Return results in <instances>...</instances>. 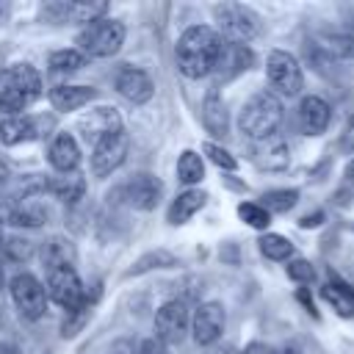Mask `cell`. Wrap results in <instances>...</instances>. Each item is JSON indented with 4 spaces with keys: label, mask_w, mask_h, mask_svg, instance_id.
<instances>
[{
    "label": "cell",
    "mask_w": 354,
    "mask_h": 354,
    "mask_svg": "<svg viewBox=\"0 0 354 354\" xmlns=\"http://www.w3.org/2000/svg\"><path fill=\"white\" fill-rule=\"evenodd\" d=\"M0 246H3V232H0Z\"/></svg>",
    "instance_id": "46"
},
{
    "label": "cell",
    "mask_w": 354,
    "mask_h": 354,
    "mask_svg": "<svg viewBox=\"0 0 354 354\" xmlns=\"http://www.w3.org/2000/svg\"><path fill=\"white\" fill-rule=\"evenodd\" d=\"M11 299H14L17 310H19V315L28 318V321L41 318L44 310H47V290H44V285L33 274H25V271L11 279Z\"/></svg>",
    "instance_id": "8"
},
{
    "label": "cell",
    "mask_w": 354,
    "mask_h": 354,
    "mask_svg": "<svg viewBox=\"0 0 354 354\" xmlns=\"http://www.w3.org/2000/svg\"><path fill=\"white\" fill-rule=\"evenodd\" d=\"M138 354H166V343H160L158 337H149V340L141 343Z\"/></svg>",
    "instance_id": "37"
},
{
    "label": "cell",
    "mask_w": 354,
    "mask_h": 354,
    "mask_svg": "<svg viewBox=\"0 0 354 354\" xmlns=\"http://www.w3.org/2000/svg\"><path fill=\"white\" fill-rule=\"evenodd\" d=\"M0 64H3V53H0Z\"/></svg>",
    "instance_id": "47"
},
{
    "label": "cell",
    "mask_w": 354,
    "mask_h": 354,
    "mask_svg": "<svg viewBox=\"0 0 354 354\" xmlns=\"http://www.w3.org/2000/svg\"><path fill=\"white\" fill-rule=\"evenodd\" d=\"M94 97H97V91L91 86H55V88H50V105L55 111H77Z\"/></svg>",
    "instance_id": "22"
},
{
    "label": "cell",
    "mask_w": 354,
    "mask_h": 354,
    "mask_svg": "<svg viewBox=\"0 0 354 354\" xmlns=\"http://www.w3.org/2000/svg\"><path fill=\"white\" fill-rule=\"evenodd\" d=\"M346 19H348V28L354 30V6H351V8H346Z\"/></svg>",
    "instance_id": "44"
},
{
    "label": "cell",
    "mask_w": 354,
    "mask_h": 354,
    "mask_svg": "<svg viewBox=\"0 0 354 354\" xmlns=\"http://www.w3.org/2000/svg\"><path fill=\"white\" fill-rule=\"evenodd\" d=\"M288 277L293 279V282H299V285H307V282H313L315 279V271H313V266L307 263V260H290L288 263Z\"/></svg>",
    "instance_id": "35"
},
{
    "label": "cell",
    "mask_w": 354,
    "mask_h": 354,
    "mask_svg": "<svg viewBox=\"0 0 354 354\" xmlns=\"http://www.w3.org/2000/svg\"><path fill=\"white\" fill-rule=\"evenodd\" d=\"M47 158H50V166H53L55 171H61V174L75 171L77 163H80V147H77L75 136L58 133V136L53 138L50 149H47Z\"/></svg>",
    "instance_id": "20"
},
{
    "label": "cell",
    "mask_w": 354,
    "mask_h": 354,
    "mask_svg": "<svg viewBox=\"0 0 354 354\" xmlns=\"http://www.w3.org/2000/svg\"><path fill=\"white\" fill-rule=\"evenodd\" d=\"M274 354H299V348H293V346H282V348H277Z\"/></svg>",
    "instance_id": "42"
},
{
    "label": "cell",
    "mask_w": 354,
    "mask_h": 354,
    "mask_svg": "<svg viewBox=\"0 0 354 354\" xmlns=\"http://www.w3.org/2000/svg\"><path fill=\"white\" fill-rule=\"evenodd\" d=\"M260 252L268 257V260H288L293 254V243L285 238V235H277V232H266L260 238Z\"/></svg>",
    "instance_id": "30"
},
{
    "label": "cell",
    "mask_w": 354,
    "mask_h": 354,
    "mask_svg": "<svg viewBox=\"0 0 354 354\" xmlns=\"http://www.w3.org/2000/svg\"><path fill=\"white\" fill-rule=\"evenodd\" d=\"M174 263H177L174 254H169L166 249H155V252L144 254V257L133 266L130 274H144V271H149V268H169V266H174Z\"/></svg>",
    "instance_id": "33"
},
{
    "label": "cell",
    "mask_w": 354,
    "mask_h": 354,
    "mask_svg": "<svg viewBox=\"0 0 354 354\" xmlns=\"http://www.w3.org/2000/svg\"><path fill=\"white\" fill-rule=\"evenodd\" d=\"M0 249L6 252V257H8V260H28V254H30V241L8 238V241H6Z\"/></svg>",
    "instance_id": "36"
},
{
    "label": "cell",
    "mask_w": 354,
    "mask_h": 354,
    "mask_svg": "<svg viewBox=\"0 0 354 354\" xmlns=\"http://www.w3.org/2000/svg\"><path fill=\"white\" fill-rule=\"evenodd\" d=\"M108 11V3L105 0H72V3H53L44 8L47 17L58 19V22H83V25H91L97 19H102V14Z\"/></svg>",
    "instance_id": "12"
},
{
    "label": "cell",
    "mask_w": 354,
    "mask_h": 354,
    "mask_svg": "<svg viewBox=\"0 0 354 354\" xmlns=\"http://www.w3.org/2000/svg\"><path fill=\"white\" fill-rule=\"evenodd\" d=\"M86 64V55L80 50H58L50 55V69L53 72H75Z\"/></svg>",
    "instance_id": "31"
},
{
    "label": "cell",
    "mask_w": 354,
    "mask_h": 354,
    "mask_svg": "<svg viewBox=\"0 0 354 354\" xmlns=\"http://www.w3.org/2000/svg\"><path fill=\"white\" fill-rule=\"evenodd\" d=\"M160 191H163L160 180L141 171V174H133V177L119 188V196H122L130 207H136V210H152V207L158 205V199H160Z\"/></svg>",
    "instance_id": "11"
},
{
    "label": "cell",
    "mask_w": 354,
    "mask_h": 354,
    "mask_svg": "<svg viewBox=\"0 0 354 354\" xmlns=\"http://www.w3.org/2000/svg\"><path fill=\"white\" fill-rule=\"evenodd\" d=\"M41 97V77L30 64H11L0 69V111L22 113Z\"/></svg>",
    "instance_id": "2"
},
{
    "label": "cell",
    "mask_w": 354,
    "mask_h": 354,
    "mask_svg": "<svg viewBox=\"0 0 354 354\" xmlns=\"http://www.w3.org/2000/svg\"><path fill=\"white\" fill-rule=\"evenodd\" d=\"M77 130L88 144H97L105 136L122 130V116H119L116 108H94V111H88L86 116L77 119Z\"/></svg>",
    "instance_id": "14"
},
{
    "label": "cell",
    "mask_w": 354,
    "mask_h": 354,
    "mask_svg": "<svg viewBox=\"0 0 354 354\" xmlns=\"http://www.w3.org/2000/svg\"><path fill=\"white\" fill-rule=\"evenodd\" d=\"M340 147H343V152H354V116L348 119V124H346V130H343Z\"/></svg>",
    "instance_id": "38"
},
{
    "label": "cell",
    "mask_w": 354,
    "mask_h": 354,
    "mask_svg": "<svg viewBox=\"0 0 354 354\" xmlns=\"http://www.w3.org/2000/svg\"><path fill=\"white\" fill-rule=\"evenodd\" d=\"M224 36L213 30L210 25H191L177 39V66L185 77L199 80L210 72H216L218 55H221Z\"/></svg>",
    "instance_id": "1"
},
{
    "label": "cell",
    "mask_w": 354,
    "mask_h": 354,
    "mask_svg": "<svg viewBox=\"0 0 354 354\" xmlns=\"http://www.w3.org/2000/svg\"><path fill=\"white\" fill-rule=\"evenodd\" d=\"M202 149H205V155H207V158H210V160H213L218 169H227V171H232V169L238 166V160H235V158H232L227 149H221L218 144H205Z\"/></svg>",
    "instance_id": "34"
},
{
    "label": "cell",
    "mask_w": 354,
    "mask_h": 354,
    "mask_svg": "<svg viewBox=\"0 0 354 354\" xmlns=\"http://www.w3.org/2000/svg\"><path fill=\"white\" fill-rule=\"evenodd\" d=\"M332 122V108L326 100L310 94L299 102V127L304 136H321Z\"/></svg>",
    "instance_id": "17"
},
{
    "label": "cell",
    "mask_w": 354,
    "mask_h": 354,
    "mask_svg": "<svg viewBox=\"0 0 354 354\" xmlns=\"http://www.w3.org/2000/svg\"><path fill=\"white\" fill-rule=\"evenodd\" d=\"M218 354H238V351H235V348H232V346H224V348H221V351H218Z\"/></svg>",
    "instance_id": "45"
},
{
    "label": "cell",
    "mask_w": 354,
    "mask_h": 354,
    "mask_svg": "<svg viewBox=\"0 0 354 354\" xmlns=\"http://www.w3.org/2000/svg\"><path fill=\"white\" fill-rule=\"evenodd\" d=\"M6 180H8V166L0 163V185H6Z\"/></svg>",
    "instance_id": "43"
},
{
    "label": "cell",
    "mask_w": 354,
    "mask_h": 354,
    "mask_svg": "<svg viewBox=\"0 0 354 354\" xmlns=\"http://www.w3.org/2000/svg\"><path fill=\"white\" fill-rule=\"evenodd\" d=\"M41 263H44V268L50 271V268H58V266H75V249H72V243L69 241H64V238H50L44 246H41Z\"/></svg>",
    "instance_id": "25"
},
{
    "label": "cell",
    "mask_w": 354,
    "mask_h": 354,
    "mask_svg": "<svg viewBox=\"0 0 354 354\" xmlns=\"http://www.w3.org/2000/svg\"><path fill=\"white\" fill-rule=\"evenodd\" d=\"M224 321H227V315H224V307L218 301L199 304L196 313H194V340L199 346L216 343L221 337V332H224Z\"/></svg>",
    "instance_id": "13"
},
{
    "label": "cell",
    "mask_w": 354,
    "mask_h": 354,
    "mask_svg": "<svg viewBox=\"0 0 354 354\" xmlns=\"http://www.w3.org/2000/svg\"><path fill=\"white\" fill-rule=\"evenodd\" d=\"M321 299L343 318H354V290H348L346 285H321Z\"/></svg>",
    "instance_id": "26"
},
{
    "label": "cell",
    "mask_w": 354,
    "mask_h": 354,
    "mask_svg": "<svg viewBox=\"0 0 354 354\" xmlns=\"http://www.w3.org/2000/svg\"><path fill=\"white\" fill-rule=\"evenodd\" d=\"M213 17L227 41L243 44L260 33V17L241 3H218V6H213Z\"/></svg>",
    "instance_id": "5"
},
{
    "label": "cell",
    "mask_w": 354,
    "mask_h": 354,
    "mask_svg": "<svg viewBox=\"0 0 354 354\" xmlns=\"http://www.w3.org/2000/svg\"><path fill=\"white\" fill-rule=\"evenodd\" d=\"M282 122V102L274 91H257L249 97V102L241 111V133H246L254 141H263L268 136H277V127Z\"/></svg>",
    "instance_id": "3"
},
{
    "label": "cell",
    "mask_w": 354,
    "mask_h": 354,
    "mask_svg": "<svg viewBox=\"0 0 354 354\" xmlns=\"http://www.w3.org/2000/svg\"><path fill=\"white\" fill-rule=\"evenodd\" d=\"M108 354H130V343H127V340H119Z\"/></svg>",
    "instance_id": "40"
},
{
    "label": "cell",
    "mask_w": 354,
    "mask_h": 354,
    "mask_svg": "<svg viewBox=\"0 0 354 354\" xmlns=\"http://www.w3.org/2000/svg\"><path fill=\"white\" fill-rule=\"evenodd\" d=\"M238 216H241L249 227H254V230H266V227L271 224V213H268L263 205H257V202H241V205H238Z\"/></svg>",
    "instance_id": "32"
},
{
    "label": "cell",
    "mask_w": 354,
    "mask_h": 354,
    "mask_svg": "<svg viewBox=\"0 0 354 354\" xmlns=\"http://www.w3.org/2000/svg\"><path fill=\"white\" fill-rule=\"evenodd\" d=\"M124 41V25L119 19H97L77 33V50L91 58H108L119 53Z\"/></svg>",
    "instance_id": "4"
},
{
    "label": "cell",
    "mask_w": 354,
    "mask_h": 354,
    "mask_svg": "<svg viewBox=\"0 0 354 354\" xmlns=\"http://www.w3.org/2000/svg\"><path fill=\"white\" fill-rule=\"evenodd\" d=\"M254 61L252 50L246 44H238V41H227L221 44V55H218V64H216V72L221 75V80H230L235 75H241L243 69H249Z\"/></svg>",
    "instance_id": "19"
},
{
    "label": "cell",
    "mask_w": 354,
    "mask_h": 354,
    "mask_svg": "<svg viewBox=\"0 0 354 354\" xmlns=\"http://www.w3.org/2000/svg\"><path fill=\"white\" fill-rule=\"evenodd\" d=\"M266 75H268L271 88L277 94H282V97H296L301 91V86H304V75H301L299 61L285 50H271L268 53Z\"/></svg>",
    "instance_id": "7"
},
{
    "label": "cell",
    "mask_w": 354,
    "mask_h": 354,
    "mask_svg": "<svg viewBox=\"0 0 354 354\" xmlns=\"http://www.w3.org/2000/svg\"><path fill=\"white\" fill-rule=\"evenodd\" d=\"M202 177H205V163H202V158H199L194 149H185V152L180 155V160H177V180L185 183V185H194V183H199Z\"/></svg>",
    "instance_id": "28"
},
{
    "label": "cell",
    "mask_w": 354,
    "mask_h": 354,
    "mask_svg": "<svg viewBox=\"0 0 354 354\" xmlns=\"http://www.w3.org/2000/svg\"><path fill=\"white\" fill-rule=\"evenodd\" d=\"M205 199H207V194H205V191H196V188L183 191V194L171 202V207H169V224H185L194 213H199V210H202Z\"/></svg>",
    "instance_id": "24"
},
{
    "label": "cell",
    "mask_w": 354,
    "mask_h": 354,
    "mask_svg": "<svg viewBox=\"0 0 354 354\" xmlns=\"http://www.w3.org/2000/svg\"><path fill=\"white\" fill-rule=\"evenodd\" d=\"M202 122H205V127H207L213 136H227V130H230L227 105H224V100L218 97L216 88H210V91L205 94V102H202Z\"/></svg>",
    "instance_id": "23"
},
{
    "label": "cell",
    "mask_w": 354,
    "mask_h": 354,
    "mask_svg": "<svg viewBox=\"0 0 354 354\" xmlns=\"http://www.w3.org/2000/svg\"><path fill=\"white\" fill-rule=\"evenodd\" d=\"M346 177H348V183H354V158H351L348 166H346Z\"/></svg>",
    "instance_id": "41"
},
{
    "label": "cell",
    "mask_w": 354,
    "mask_h": 354,
    "mask_svg": "<svg viewBox=\"0 0 354 354\" xmlns=\"http://www.w3.org/2000/svg\"><path fill=\"white\" fill-rule=\"evenodd\" d=\"M296 202H299V191L296 188H277V191H266L263 194V207L268 213H288Z\"/></svg>",
    "instance_id": "29"
},
{
    "label": "cell",
    "mask_w": 354,
    "mask_h": 354,
    "mask_svg": "<svg viewBox=\"0 0 354 354\" xmlns=\"http://www.w3.org/2000/svg\"><path fill=\"white\" fill-rule=\"evenodd\" d=\"M113 86H116V91H119L124 100L138 102V105H141V102H149L152 94H155L152 77H149L144 69H136V66H124V69H119Z\"/></svg>",
    "instance_id": "16"
},
{
    "label": "cell",
    "mask_w": 354,
    "mask_h": 354,
    "mask_svg": "<svg viewBox=\"0 0 354 354\" xmlns=\"http://www.w3.org/2000/svg\"><path fill=\"white\" fill-rule=\"evenodd\" d=\"M243 354H274V348L266 346V343H249V346L243 348Z\"/></svg>",
    "instance_id": "39"
},
{
    "label": "cell",
    "mask_w": 354,
    "mask_h": 354,
    "mask_svg": "<svg viewBox=\"0 0 354 354\" xmlns=\"http://www.w3.org/2000/svg\"><path fill=\"white\" fill-rule=\"evenodd\" d=\"M47 296L55 304L66 307V313L86 310V293H83V282L75 266H58L47 271Z\"/></svg>",
    "instance_id": "6"
},
{
    "label": "cell",
    "mask_w": 354,
    "mask_h": 354,
    "mask_svg": "<svg viewBox=\"0 0 354 354\" xmlns=\"http://www.w3.org/2000/svg\"><path fill=\"white\" fill-rule=\"evenodd\" d=\"M44 188L53 196L64 199V202H77L86 194V180L83 177H75V174H69V177H53V180L44 183Z\"/></svg>",
    "instance_id": "27"
},
{
    "label": "cell",
    "mask_w": 354,
    "mask_h": 354,
    "mask_svg": "<svg viewBox=\"0 0 354 354\" xmlns=\"http://www.w3.org/2000/svg\"><path fill=\"white\" fill-rule=\"evenodd\" d=\"M321 53L337 66H348L354 72V36L351 33H324L318 39Z\"/></svg>",
    "instance_id": "21"
},
{
    "label": "cell",
    "mask_w": 354,
    "mask_h": 354,
    "mask_svg": "<svg viewBox=\"0 0 354 354\" xmlns=\"http://www.w3.org/2000/svg\"><path fill=\"white\" fill-rule=\"evenodd\" d=\"M252 160L260 169H266V171H282L290 163V149H288V144L279 136H268V138H263V141L254 144Z\"/></svg>",
    "instance_id": "18"
},
{
    "label": "cell",
    "mask_w": 354,
    "mask_h": 354,
    "mask_svg": "<svg viewBox=\"0 0 354 354\" xmlns=\"http://www.w3.org/2000/svg\"><path fill=\"white\" fill-rule=\"evenodd\" d=\"M127 149H130V136L122 130L105 136L102 141L94 144V152H91V174L94 177H105L111 174L113 169H119L127 158Z\"/></svg>",
    "instance_id": "9"
},
{
    "label": "cell",
    "mask_w": 354,
    "mask_h": 354,
    "mask_svg": "<svg viewBox=\"0 0 354 354\" xmlns=\"http://www.w3.org/2000/svg\"><path fill=\"white\" fill-rule=\"evenodd\" d=\"M50 124H53V119H44V116H11V119L0 122V138H3V144L14 147L22 141L39 138Z\"/></svg>",
    "instance_id": "15"
},
{
    "label": "cell",
    "mask_w": 354,
    "mask_h": 354,
    "mask_svg": "<svg viewBox=\"0 0 354 354\" xmlns=\"http://www.w3.org/2000/svg\"><path fill=\"white\" fill-rule=\"evenodd\" d=\"M155 332L160 343H183L188 332V304L180 299L160 304L155 313Z\"/></svg>",
    "instance_id": "10"
}]
</instances>
